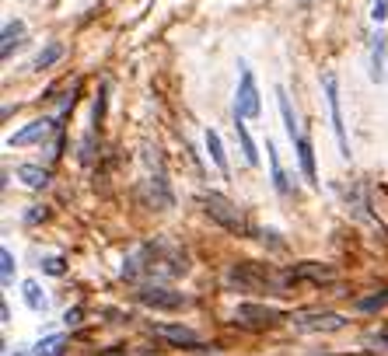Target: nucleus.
<instances>
[{"mask_svg": "<svg viewBox=\"0 0 388 356\" xmlns=\"http://www.w3.org/2000/svg\"><path fill=\"white\" fill-rule=\"evenodd\" d=\"M43 217H45V206H36V210H28V213H25V224H39Z\"/></svg>", "mask_w": 388, "mask_h": 356, "instance_id": "nucleus-29", "label": "nucleus"}, {"mask_svg": "<svg viewBox=\"0 0 388 356\" xmlns=\"http://www.w3.org/2000/svg\"><path fill=\"white\" fill-rule=\"evenodd\" d=\"M266 158H269V178H273V189L280 193V196H291V182H287V171H284V164H280V154H276V147L266 140Z\"/></svg>", "mask_w": 388, "mask_h": 356, "instance_id": "nucleus-14", "label": "nucleus"}, {"mask_svg": "<svg viewBox=\"0 0 388 356\" xmlns=\"http://www.w3.org/2000/svg\"><path fill=\"white\" fill-rule=\"evenodd\" d=\"M0 283L4 286L14 283V255H11V248H0Z\"/></svg>", "mask_w": 388, "mask_h": 356, "instance_id": "nucleus-24", "label": "nucleus"}, {"mask_svg": "<svg viewBox=\"0 0 388 356\" xmlns=\"http://www.w3.org/2000/svg\"><path fill=\"white\" fill-rule=\"evenodd\" d=\"M53 129H56V122H53V119H36L32 126L18 129V133L7 140V144H11V147H28V144H39V140H45Z\"/></svg>", "mask_w": 388, "mask_h": 356, "instance_id": "nucleus-10", "label": "nucleus"}, {"mask_svg": "<svg viewBox=\"0 0 388 356\" xmlns=\"http://www.w3.org/2000/svg\"><path fill=\"white\" fill-rule=\"evenodd\" d=\"M294 144H298V161H301L304 182H308V185H318V171H315V147H311V140L301 133Z\"/></svg>", "mask_w": 388, "mask_h": 356, "instance_id": "nucleus-13", "label": "nucleus"}, {"mask_svg": "<svg viewBox=\"0 0 388 356\" xmlns=\"http://www.w3.org/2000/svg\"><path fill=\"white\" fill-rule=\"evenodd\" d=\"M207 151H210V158H214L217 171H220V175H227V158H224V147H220L217 129H207Z\"/></svg>", "mask_w": 388, "mask_h": 356, "instance_id": "nucleus-21", "label": "nucleus"}, {"mask_svg": "<svg viewBox=\"0 0 388 356\" xmlns=\"http://www.w3.org/2000/svg\"><path fill=\"white\" fill-rule=\"evenodd\" d=\"M200 206H203V213L214 220V224H220L224 231H231V234H245V217H242V210L231 203L227 196H220V193H200V199H196Z\"/></svg>", "mask_w": 388, "mask_h": 356, "instance_id": "nucleus-3", "label": "nucleus"}, {"mask_svg": "<svg viewBox=\"0 0 388 356\" xmlns=\"http://www.w3.org/2000/svg\"><path fill=\"white\" fill-rule=\"evenodd\" d=\"M60 56H63V45H60V42H53V45H45L43 53L32 60V67H36V70H45V67H53Z\"/></svg>", "mask_w": 388, "mask_h": 356, "instance_id": "nucleus-23", "label": "nucleus"}, {"mask_svg": "<svg viewBox=\"0 0 388 356\" xmlns=\"http://www.w3.org/2000/svg\"><path fill=\"white\" fill-rule=\"evenodd\" d=\"M63 321H67V325H77V321H81V308H74V311H67V315H63Z\"/></svg>", "mask_w": 388, "mask_h": 356, "instance_id": "nucleus-30", "label": "nucleus"}, {"mask_svg": "<svg viewBox=\"0 0 388 356\" xmlns=\"http://www.w3.org/2000/svg\"><path fill=\"white\" fill-rule=\"evenodd\" d=\"M105 95H109V91L102 87V91H98V98H95V112H91V122H95V129H98V126H102V119H105Z\"/></svg>", "mask_w": 388, "mask_h": 356, "instance_id": "nucleus-25", "label": "nucleus"}, {"mask_svg": "<svg viewBox=\"0 0 388 356\" xmlns=\"http://www.w3.org/2000/svg\"><path fill=\"white\" fill-rule=\"evenodd\" d=\"M287 283H291L287 273H273L262 262H238L224 276V286L238 290V293H284Z\"/></svg>", "mask_w": 388, "mask_h": 356, "instance_id": "nucleus-2", "label": "nucleus"}, {"mask_svg": "<svg viewBox=\"0 0 388 356\" xmlns=\"http://www.w3.org/2000/svg\"><path fill=\"white\" fill-rule=\"evenodd\" d=\"M43 269L49 273V276H60V273H63L67 266H63V259H45V262H43Z\"/></svg>", "mask_w": 388, "mask_h": 356, "instance_id": "nucleus-28", "label": "nucleus"}, {"mask_svg": "<svg viewBox=\"0 0 388 356\" xmlns=\"http://www.w3.org/2000/svg\"><path fill=\"white\" fill-rule=\"evenodd\" d=\"M235 321L242 328H273L280 321V311L276 308H266V304H238Z\"/></svg>", "mask_w": 388, "mask_h": 356, "instance_id": "nucleus-7", "label": "nucleus"}, {"mask_svg": "<svg viewBox=\"0 0 388 356\" xmlns=\"http://www.w3.org/2000/svg\"><path fill=\"white\" fill-rule=\"evenodd\" d=\"M21 293H25V304H28V308H32L36 315H43L45 308H49V297L43 293V286H39L36 279H28V283L21 286Z\"/></svg>", "mask_w": 388, "mask_h": 356, "instance_id": "nucleus-17", "label": "nucleus"}, {"mask_svg": "<svg viewBox=\"0 0 388 356\" xmlns=\"http://www.w3.org/2000/svg\"><path fill=\"white\" fill-rule=\"evenodd\" d=\"M154 335L168 339L175 346H200V335L193 328H185V325H154Z\"/></svg>", "mask_w": 388, "mask_h": 356, "instance_id": "nucleus-12", "label": "nucleus"}, {"mask_svg": "<svg viewBox=\"0 0 388 356\" xmlns=\"http://www.w3.org/2000/svg\"><path fill=\"white\" fill-rule=\"evenodd\" d=\"M287 279L298 283V279H311V283H333L336 279V269L325 266V262H301L294 269H287Z\"/></svg>", "mask_w": 388, "mask_h": 356, "instance_id": "nucleus-9", "label": "nucleus"}, {"mask_svg": "<svg viewBox=\"0 0 388 356\" xmlns=\"http://www.w3.org/2000/svg\"><path fill=\"white\" fill-rule=\"evenodd\" d=\"M276 102H280V116H284V126H287V136L298 140V136H301V126H298V116H294V109H291V98H287L284 91H276Z\"/></svg>", "mask_w": 388, "mask_h": 356, "instance_id": "nucleus-19", "label": "nucleus"}, {"mask_svg": "<svg viewBox=\"0 0 388 356\" xmlns=\"http://www.w3.org/2000/svg\"><path fill=\"white\" fill-rule=\"evenodd\" d=\"M147 199H151L158 210H168V206H172V189H168L165 171H154V175L147 178Z\"/></svg>", "mask_w": 388, "mask_h": 356, "instance_id": "nucleus-11", "label": "nucleus"}, {"mask_svg": "<svg viewBox=\"0 0 388 356\" xmlns=\"http://www.w3.org/2000/svg\"><path fill=\"white\" fill-rule=\"evenodd\" d=\"M371 18H374V21H385L388 18V0H374V4H371Z\"/></svg>", "mask_w": 388, "mask_h": 356, "instance_id": "nucleus-27", "label": "nucleus"}, {"mask_svg": "<svg viewBox=\"0 0 388 356\" xmlns=\"http://www.w3.org/2000/svg\"><path fill=\"white\" fill-rule=\"evenodd\" d=\"M18 178H21L28 189H45V185H49V171L39 168V164H21V168H18Z\"/></svg>", "mask_w": 388, "mask_h": 356, "instance_id": "nucleus-16", "label": "nucleus"}, {"mask_svg": "<svg viewBox=\"0 0 388 356\" xmlns=\"http://www.w3.org/2000/svg\"><path fill=\"white\" fill-rule=\"evenodd\" d=\"M385 304H388V290L378 293V297H364V301H360V311H378V308H385Z\"/></svg>", "mask_w": 388, "mask_h": 356, "instance_id": "nucleus-26", "label": "nucleus"}, {"mask_svg": "<svg viewBox=\"0 0 388 356\" xmlns=\"http://www.w3.org/2000/svg\"><path fill=\"white\" fill-rule=\"evenodd\" d=\"M21 36H25V25H21V21H7V25H4V36H0V56H4V60H11V53H14V45L21 42Z\"/></svg>", "mask_w": 388, "mask_h": 356, "instance_id": "nucleus-15", "label": "nucleus"}, {"mask_svg": "<svg viewBox=\"0 0 388 356\" xmlns=\"http://www.w3.org/2000/svg\"><path fill=\"white\" fill-rule=\"evenodd\" d=\"M189 273V255L185 248H178L168 237H158V241H147V244H136L123 262V276L126 279H140V276H182Z\"/></svg>", "mask_w": 388, "mask_h": 356, "instance_id": "nucleus-1", "label": "nucleus"}, {"mask_svg": "<svg viewBox=\"0 0 388 356\" xmlns=\"http://www.w3.org/2000/svg\"><path fill=\"white\" fill-rule=\"evenodd\" d=\"M304 4H308V0H304Z\"/></svg>", "mask_w": 388, "mask_h": 356, "instance_id": "nucleus-32", "label": "nucleus"}, {"mask_svg": "<svg viewBox=\"0 0 388 356\" xmlns=\"http://www.w3.org/2000/svg\"><path fill=\"white\" fill-rule=\"evenodd\" d=\"M262 105H259V87L252 70L245 67L242 70V80H238V95H235V119H259Z\"/></svg>", "mask_w": 388, "mask_h": 356, "instance_id": "nucleus-6", "label": "nucleus"}, {"mask_svg": "<svg viewBox=\"0 0 388 356\" xmlns=\"http://www.w3.org/2000/svg\"><path fill=\"white\" fill-rule=\"evenodd\" d=\"M385 77V36L378 32L374 42H371V80Z\"/></svg>", "mask_w": 388, "mask_h": 356, "instance_id": "nucleus-18", "label": "nucleus"}, {"mask_svg": "<svg viewBox=\"0 0 388 356\" xmlns=\"http://www.w3.org/2000/svg\"><path fill=\"white\" fill-rule=\"evenodd\" d=\"M294 328L298 332H340V328H346V318L333 315V311H311V315L294 318Z\"/></svg>", "mask_w": 388, "mask_h": 356, "instance_id": "nucleus-8", "label": "nucleus"}, {"mask_svg": "<svg viewBox=\"0 0 388 356\" xmlns=\"http://www.w3.org/2000/svg\"><path fill=\"white\" fill-rule=\"evenodd\" d=\"M136 301L144 308H154V311H178V308L189 304V297L182 290H172L165 283H144V286H136Z\"/></svg>", "mask_w": 388, "mask_h": 356, "instance_id": "nucleus-4", "label": "nucleus"}, {"mask_svg": "<svg viewBox=\"0 0 388 356\" xmlns=\"http://www.w3.org/2000/svg\"><path fill=\"white\" fill-rule=\"evenodd\" d=\"M325 87V102H329V119H333V129H336V144H340V154L350 161V140H346V126H343V112H340V84L336 74H325L322 77Z\"/></svg>", "mask_w": 388, "mask_h": 356, "instance_id": "nucleus-5", "label": "nucleus"}, {"mask_svg": "<svg viewBox=\"0 0 388 356\" xmlns=\"http://www.w3.org/2000/svg\"><path fill=\"white\" fill-rule=\"evenodd\" d=\"M102 356H126V353H123V350H105Z\"/></svg>", "mask_w": 388, "mask_h": 356, "instance_id": "nucleus-31", "label": "nucleus"}, {"mask_svg": "<svg viewBox=\"0 0 388 356\" xmlns=\"http://www.w3.org/2000/svg\"><path fill=\"white\" fill-rule=\"evenodd\" d=\"M63 335H45V339H39V346L32 350V356H60L63 353Z\"/></svg>", "mask_w": 388, "mask_h": 356, "instance_id": "nucleus-22", "label": "nucleus"}, {"mask_svg": "<svg viewBox=\"0 0 388 356\" xmlns=\"http://www.w3.org/2000/svg\"><path fill=\"white\" fill-rule=\"evenodd\" d=\"M235 133H238V140H242V151H245V161H249V164H259L256 140L249 136V129H245V119H235Z\"/></svg>", "mask_w": 388, "mask_h": 356, "instance_id": "nucleus-20", "label": "nucleus"}]
</instances>
